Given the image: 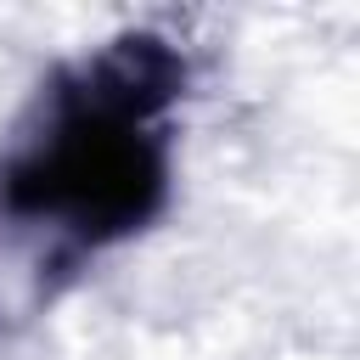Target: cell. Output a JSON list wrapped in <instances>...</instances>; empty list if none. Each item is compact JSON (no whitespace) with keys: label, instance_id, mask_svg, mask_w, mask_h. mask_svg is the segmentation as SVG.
<instances>
[{"label":"cell","instance_id":"obj_1","mask_svg":"<svg viewBox=\"0 0 360 360\" xmlns=\"http://www.w3.org/2000/svg\"><path fill=\"white\" fill-rule=\"evenodd\" d=\"M186 68L163 39H118L84 62L34 135L0 191L22 219H51L79 242H107L135 231L163 197V141L152 118L174 101Z\"/></svg>","mask_w":360,"mask_h":360}]
</instances>
